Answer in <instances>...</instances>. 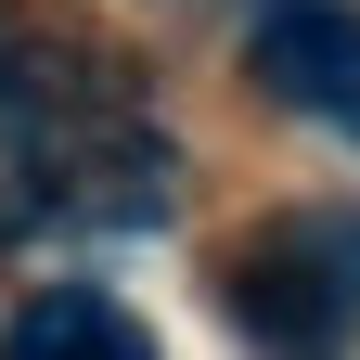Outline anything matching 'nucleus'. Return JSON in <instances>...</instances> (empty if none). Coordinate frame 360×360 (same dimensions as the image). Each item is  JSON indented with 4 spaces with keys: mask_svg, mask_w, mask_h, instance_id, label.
I'll return each mask as SVG.
<instances>
[{
    "mask_svg": "<svg viewBox=\"0 0 360 360\" xmlns=\"http://www.w3.org/2000/svg\"><path fill=\"white\" fill-rule=\"evenodd\" d=\"M257 77H270V103H296V116L360 142V13L347 0H283L257 26Z\"/></svg>",
    "mask_w": 360,
    "mask_h": 360,
    "instance_id": "f257e3e1",
    "label": "nucleus"
},
{
    "mask_svg": "<svg viewBox=\"0 0 360 360\" xmlns=\"http://www.w3.org/2000/svg\"><path fill=\"white\" fill-rule=\"evenodd\" d=\"M0 360H155L142 309L103 296V283H39L13 309V335H0Z\"/></svg>",
    "mask_w": 360,
    "mask_h": 360,
    "instance_id": "f03ea898",
    "label": "nucleus"
}]
</instances>
